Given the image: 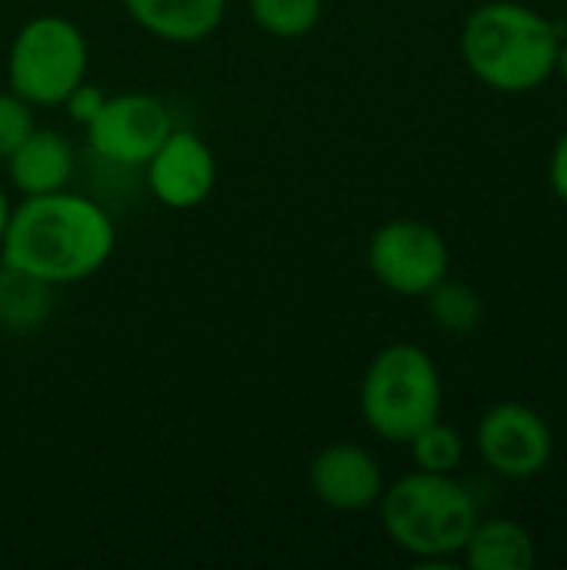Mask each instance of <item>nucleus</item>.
Segmentation results:
<instances>
[{"instance_id": "10", "label": "nucleus", "mask_w": 567, "mask_h": 570, "mask_svg": "<svg viewBox=\"0 0 567 570\" xmlns=\"http://www.w3.org/2000/svg\"><path fill=\"white\" fill-rule=\"evenodd\" d=\"M307 484H311V494L324 508L354 514L381 501L384 471L368 448L341 441V444H328L324 451H317L307 471Z\"/></svg>"}, {"instance_id": "14", "label": "nucleus", "mask_w": 567, "mask_h": 570, "mask_svg": "<svg viewBox=\"0 0 567 570\" xmlns=\"http://www.w3.org/2000/svg\"><path fill=\"white\" fill-rule=\"evenodd\" d=\"M53 307V287L0 261V334H33Z\"/></svg>"}, {"instance_id": "7", "label": "nucleus", "mask_w": 567, "mask_h": 570, "mask_svg": "<svg viewBox=\"0 0 567 570\" xmlns=\"http://www.w3.org/2000/svg\"><path fill=\"white\" fill-rule=\"evenodd\" d=\"M475 448L488 471L508 481H531L538 478L555 458V434L551 424L521 401L491 404L478 428Z\"/></svg>"}, {"instance_id": "13", "label": "nucleus", "mask_w": 567, "mask_h": 570, "mask_svg": "<svg viewBox=\"0 0 567 570\" xmlns=\"http://www.w3.org/2000/svg\"><path fill=\"white\" fill-rule=\"evenodd\" d=\"M461 558L471 570H531L538 564V544L511 518H478Z\"/></svg>"}, {"instance_id": "6", "label": "nucleus", "mask_w": 567, "mask_h": 570, "mask_svg": "<svg viewBox=\"0 0 567 570\" xmlns=\"http://www.w3.org/2000/svg\"><path fill=\"white\" fill-rule=\"evenodd\" d=\"M368 271L391 294L424 297L438 281L451 274V250L434 224L394 217L371 234Z\"/></svg>"}, {"instance_id": "11", "label": "nucleus", "mask_w": 567, "mask_h": 570, "mask_svg": "<svg viewBox=\"0 0 567 570\" xmlns=\"http://www.w3.org/2000/svg\"><path fill=\"white\" fill-rule=\"evenodd\" d=\"M127 17L164 43H201L227 13V0H120Z\"/></svg>"}, {"instance_id": "5", "label": "nucleus", "mask_w": 567, "mask_h": 570, "mask_svg": "<svg viewBox=\"0 0 567 570\" xmlns=\"http://www.w3.org/2000/svg\"><path fill=\"white\" fill-rule=\"evenodd\" d=\"M90 47L84 30L57 13L30 17L7 50V90L30 107H60L63 97L87 80Z\"/></svg>"}, {"instance_id": "2", "label": "nucleus", "mask_w": 567, "mask_h": 570, "mask_svg": "<svg viewBox=\"0 0 567 570\" xmlns=\"http://www.w3.org/2000/svg\"><path fill=\"white\" fill-rule=\"evenodd\" d=\"M465 67L498 94H528L555 77L561 27L521 0H488L461 27Z\"/></svg>"}, {"instance_id": "8", "label": "nucleus", "mask_w": 567, "mask_h": 570, "mask_svg": "<svg viewBox=\"0 0 567 570\" xmlns=\"http://www.w3.org/2000/svg\"><path fill=\"white\" fill-rule=\"evenodd\" d=\"M170 130L174 117L167 104L144 90L107 94L97 117L84 127L90 150L117 167H144Z\"/></svg>"}, {"instance_id": "20", "label": "nucleus", "mask_w": 567, "mask_h": 570, "mask_svg": "<svg viewBox=\"0 0 567 570\" xmlns=\"http://www.w3.org/2000/svg\"><path fill=\"white\" fill-rule=\"evenodd\" d=\"M548 180L551 190L567 204V130L558 137V144L551 147V160H548Z\"/></svg>"}, {"instance_id": "19", "label": "nucleus", "mask_w": 567, "mask_h": 570, "mask_svg": "<svg viewBox=\"0 0 567 570\" xmlns=\"http://www.w3.org/2000/svg\"><path fill=\"white\" fill-rule=\"evenodd\" d=\"M104 100H107V94L97 87V83H90V80H80L67 97H63V110H67V117H70V124H77V127H87L94 117H97V110L104 107Z\"/></svg>"}, {"instance_id": "4", "label": "nucleus", "mask_w": 567, "mask_h": 570, "mask_svg": "<svg viewBox=\"0 0 567 570\" xmlns=\"http://www.w3.org/2000/svg\"><path fill=\"white\" fill-rule=\"evenodd\" d=\"M358 401L374 438L388 444H408L424 424L441 417V371L421 344H388L371 357Z\"/></svg>"}, {"instance_id": "9", "label": "nucleus", "mask_w": 567, "mask_h": 570, "mask_svg": "<svg viewBox=\"0 0 567 570\" xmlns=\"http://www.w3.org/2000/svg\"><path fill=\"white\" fill-rule=\"evenodd\" d=\"M144 167L150 197L167 210H194L217 187V157L194 130L174 127Z\"/></svg>"}, {"instance_id": "12", "label": "nucleus", "mask_w": 567, "mask_h": 570, "mask_svg": "<svg viewBox=\"0 0 567 570\" xmlns=\"http://www.w3.org/2000/svg\"><path fill=\"white\" fill-rule=\"evenodd\" d=\"M7 174L23 197L63 190L74 177V147L63 134L33 127L7 157Z\"/></svg>"}, {"instance_id": "1", "label": "nucleus", "mask_w": 567, "mask_h": 570, "mask_svg": "<svg viewBox=\"0 0 567 570\" xmlns=\"http://www.w3.org/2000/svg\"><path fill=\"white\" fill-rule=\"evenodd\" d=\"M114 247L117 227L110 214L97 200L63 187L23 197L10 210L0 261L50 287H70L104 271Z\"/></svg>"}, {"instance_id": "16", "label": "nucleus", "mask_w": 567, "mask_h": 570, "mask_svg": "<svg viewBox=\"0 0 567 570\" xmlns=\"http://www.w3.org/2000/svg\"><path fill=\"white\" fill-rule=\"evenodd\" d=\"M408 451H411V461L418 471H431V474H454L465 461V434L434 417L431 424H424L411 441H408Z\"/></svg>"}, {"instance_id": "17", "label": "nucleus", "mask_w": 567, "mask_h": 570, "mask_svg": "<svg viewBox=\"0 0 567 570\" xmlns=\"http://www.w3.org/2000/svg\"><path fill=\"white\" fill-rule=\"evenodd\" d=\"M247 10L264 33L277 40H297L321 23L324 0H247Z\"/></svg>"}, {"instance_id": "15", "label": "nucleus", "mask_w": 567, "mask_h": 570, "mask_svg": "<svg viewBox=\"0 0 567 570\" xmlns=\"http://www.w3.org/2000/svg\"><path fill=\"white\" fill-rule=\"evenodd\" d=\"M428 317L434 321L438 331L451 334V337H468L481 327L485 321V301L481 294L465 284V281H454L451 274L444 281H438L428 294Z\"/></svg>"}, {"instance_id": "22", "label": "nucleus", "mask_w": 567, "mask_h": 570, "mask_svg": "<svg viewBox=\"0 0 567 570\" xmlns=\"http://www.w3.org/2000/svg\"><path fill=\"white\" fill-rule=\"evenodd\" d=\"M10 200H7V194H3V187H0V240H3V230H7V220H10Z\"/></svg>"}, {"instance_id": "3", "label": "nucleus", "mask_w": 567, "mask_h": 570, "mask_svg": "<svg viewBox=\"0 0 567 570\" xmlns=\"http://www.w3.org/2000/svg\"><path fill=\"white\" fill-rule=\"evenodd\" d=\"M378 511L391 544L411 554L421 568L451 564L481 518L475 494L454 481V474H431L418 468L394 484H384Z\"/></svg>"}, {"instance_id": "18", "label": "nucleus", "mask_w": 567, "mask_h": 570, "mask_svg": "<svg viewBox=\"0 0 567 570\" xmlns=\"http://www.w3.org/2000/svg\"><path fill=\"white\" fill-rule=\"evenodd\" d=\"M33 127V107L13 90H0V160H7Z\"/></svg>"}, {"instance_id": "21", "label": "nucleus", "mask_w": 567, "mask_h": 570, "mask_svg": "<svg viewBox=\"0 0 567 570\" xmlns=\"http://www.w3.org/2000/svg\"><path fill=\"white\" fill-rule=\"evenodd\" d=\"M555 73L565 80V87H567V40L561 37V47H558V63H555Z\"/></svg>"}]
</instances>
